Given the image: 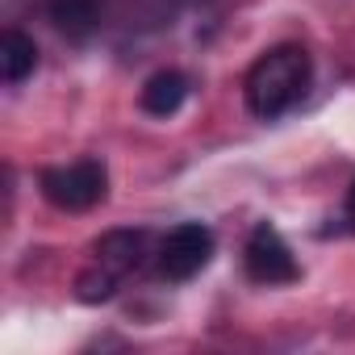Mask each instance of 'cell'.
I'll use <instances>...</instances> for the list:
<instances>
[{
    "label": "cell",
    "mask_w": 355,
    "mask_h": 355,
    "mask_svg": "<svg viewBox=\"0 0 355 355\" xmlns=\"http://www.w3.org/2000/svg\"><path fill=\"white\" fill-rule=\"evenodd\" d=\"M313 84V59L305 46L297 42H284V46H272L268 55H259L243 80V96H247V109L263 121H276L284 117L288 109H297L305 101Z\"/></svg>",
    "instance_id": "1"
},
{
    "label": "cell",
    "mask_w": 355,
    "mask_h": 355,
    "mask_svg": "<svg viewBox=\"0 0 355 355\" xmlns=\"http://www.w3.org/2000/svg\"><path fill=\"white\" fill-rule=\"evenodd\" d=\"M42 197L63 214H88L109 197V171L101 159H76L63 167H46L38 175Z\"/></svg>",
    "instance_id": "2"
},
{
    "label": "cell",
    "mask_w": 355,
    "mask_h": 355,
    "mask_svg": "<svg viewBox=\"0 0 355 355\" xmlns=\"http://www.w3.org/2000/svg\"><path fill=\"white\" fill-rule=\"evenodd\" d=\"M214 230L209 226H201V222H184V226H175V230H167V239L159 243V272L167 276V280H193L197 272H205L209 268V259H214Z\"/></svg>",
    "instance_id": "3"
},
{
    "label": "cell",
    "mask_w": 355,
    "mask_h": 355,
    "mask_svg": "<svg viewBox=\"0 0 355 355\" xmlns=\"http://www.w3.org/2000/svg\"><path fill=\"white\" fill-rule=\"evenodd\" d=\"M243 268H247V276H251L255 284H268V288H272V284H293V280L301 276V268H297L288 243H284L280 230L268 226V222H259V226L247 234Z\"/></svg>",
    "instance_id": "4"
},
{
    "label": "cell",
    "mask_w": 355,
    "mask_h": 355,
    "mask_svg": "<svg viewBox=\"0 0 355 355\" xmlns=\"http://www.w3.org/2000/svg\"><path fill=\"white\" fill-rule=\"evenodd\" d=\"M184 101H189V76L175 71V67L155 71V76L142 84V92H138V105H142V113H150V117H175V113L184 109Z\"/></svg>",
    "instance_id": "5"
},
{
    "label": "cell",
    "mask_w": 355,
    "mask_h": 355,
    "mask_svg": "<svg viewBox=\"0 0 355 355\" xmlns=\"http://www.w3.org/2000/svg\"><path fill=\"white\" fill-rule=\"evenodd\" d=\"M146 247H150V234L146 230H109L101 243H96V263L125 276L134 268H142L146 259Z\"/></svg>",
    "instance_id": "6"
},
{
    "label": "cell",
    "mask_w": 355,
    "mask_h": 355,
    "mask_svg": "<svg viewBox=\"0 0 355 355\" xmlns=\"http://www.w3.org/2000/svg\"><path fill=\"white\" fill-rule=\"evenodd\" d=\"M46 17L67 38H88L101 26V0H46Z\"/></svg>",
    "instance_id": "7"
},
{
    "label": "cell",
    "mask_w": 355,
    "mask_h": 355,
    "mask_svg": "<svg viewBox=\"0 0 355 355\" xmlns=\"http://www.w3.org/2000/svg\"><path fill=\"white\" fill-rule=\"evenodd\" d=\"M38 67V42L21 30H5V38H0V76H5V84H21L26 76H34Z\"/></svg>",
    "instance_id": "8"
},
{
    "label": "cell",
    "mask_w": 355,
    "mask_h": 355,
    "mask_svg": "<svg viewBox=\"0 0 355 355\" xmlns=\"http://www.w3.org/2000/svg\"><path fill=\"white\" fill-rule=\"evenodd\" d=\"M117 293V272H109V268H92V272H80V280H76V297L80 301H88V305H96V301H109Z\"/></svg>",
    "instance_id": "9"
},
{
    "label": "cell",
    "mask_w": 355,
    "mask_h": 355,
    "mask_svg": "<svg viewBox=\"0 0 355 355\" xmlns=\"http://www.w3.org/2000/svg\"><path fill=\"white\" fill-rule=\"evenodd\" d=\"M343 218H347V222L355 226V184L347 189V205H343Z\"/></svg>",
    "instance_id": "10"
}]
</instances>
